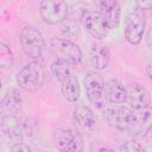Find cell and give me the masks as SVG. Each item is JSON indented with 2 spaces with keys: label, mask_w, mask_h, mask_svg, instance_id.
<instances>
[{
  "label": "cell",
  "mask_w": 152,
  "mask_h": 152,
  "mask_svg": "<svg viewBox=\"0 0 152 152\" xmlns=\"http://www.w3.org/2000/svg\"><path fill=\"white\" fill-rule=\"evenodd\" d=\"M45 78V71L43 65L38 61L28 62L15 77L17 84L25 91H37L42 88Z\"/></svg>",
  "instance_id": "1"
},
{
  "label": "cell",
  "mask_w": 152,
  "mask_h": 152,
  "mask_svg": "<svg viewBox=\"0 0 152 152\" xmlns=\"http://www.w3.org/2000/svg\"><path fill=\"white\" fill-rule=\"evenodd\" d=\"M103 120L107 125L119 131H132L134 126V112L122 104H113L103 110Z\"/></svg>",
  "instance_id": "2"
},
{
  "label": "cell",
  "mask_w": 152,
  "mask_h": 152,
  "mask_svg": "<svg viewBox=\"0 0 152 152\" xmlns=\"http://www.w3.org/2000/svg\"><path fill=\"white\" fill-rule=\"evenodd\" d=\"M50 50L57 61L69 65H76L82 61V51L76 43L65 38H53L50 43Z\"/></svg>",
  "instance_id": "3"
},
{
  "label": "cell",
  "mask_w": 152,
  "mask_h": 152,
  "mask_svg": "<svg viewBox=\"0 0 152 152\" xmlns=\"http://www.w3.org/2000/svg\"><path fill=\"white\" fill-rule=\"evenodd\" d=\"M19 40L24 53L37 61L42 57L44 51V39L40 31L33 26H25L21 28Z\"/></svg>",
  "instance_id": "4"
},
{
  "label": "cell",
  "mask_w": 152,
  "mask_h": 152,
  "mask_svg": "<svg viewBox=\"0 0 152 152\" xmlns=\"http://www.w3.org/2000/svg\"><path fill=\"white\" fill-rule=\"evenodd\" d=\"M146 28V19L145 15L139 11L131 12L125 20L124 26V36L127 43L131 45H138L145 34Z\"/></svg>",
  "instance_id": "5"
},
{
  "label": "cell",
  "mask_w": 152,
  "mask_h": 152,
  "mask_svg": "<svg viewBox=\"0 0 152 152\" xmlns=\"http://www.w3.org/2000/svg\"><path fill=\"white\" fill-rule=\"evenodd\" d=\"M55 144L61 152H83L84 141L72 128H59L55 132Z\"/></svg>",
  "instance_id": "6"
},
{
  "label": "cell",
  "mask_w": 152,
  "mask_h": 152,
  "mask_svg": "<svg viewBox=\"0 0 152 152\" xmlns=\"http://www.w3.org/2000/svg\"><path fill=\"white\" fill-rule=\"evenodd\" d=\"M39 13L48 24H59L66 19L69 5L63 0H45L39 4Z\"/></svg>",
  "instance_id": "7"
},
{
  "label": "cell",
  "mask_w": 152,
  "mask_h": 152,
  "mask_svg": "<svg viewBox=\"0 0 152 152\" xmlns=\"http://www.w3.org/2000/svg\"><path fill=\"white\" fill-rule=\"evenodd\" d=\"M83 87L88 100L91 103L100 104L103 97L104 80L102 75L97 71H89L83 77Z\"/></svg>",
  "instance_id": "8"
},
{
  "label": "cell",
  "mask_w": 152,
  "mask_h": 152,
  "mask_svg": "<svg viewBox=\"0 0 152 152\" xmlns=\"http://www.w3.org/2000/svg\"><path fill=\"white\" fill-rule=\"evenodd\" d=\"M99 6V14L104 23L107 30H114L119 26L120 18H121V8L119 2L114 0H103L97 2Z\"/></svg>",
  "instance_id": "9"
},
{
  "label": "cell",
  "mask_w": 152,
  "mask_h": 152,
  "mask_svg": "<svg viewBox=\"0 0 152 152\" xmlns=\"http://www.w3.org/2000/svg\"><path fill=\"white\" fill-rule=\"evenodd\" d=\"M127 89L126 101L129 103L132 110H144L150 109L151 106V97L150 93L146 88L140 84H131Z\"/></svg>",
  "instance_id": "10"
},
{
  "label": "cell",
  "mask_w": 152,
  "mask_h": 152,
  "mask_svg": "<svg viewBox=\"0 0 152 152\" xmlns=\"http://www.w3.org/2000/svg\"><path fill=\"white\" fill-rule=\"evenodd\" d=\"M0 128L4 137L8 141L15 144L23 140V137H24L23 125H21V121L14 114L4 115L0 121Z\"/></svg>",
  "instance_id": "11"
},
{
  "label": "cell",
  "mask_w": 152,
  "mask_h": 152,
  "mask_svg": "<svg viewBox=\"0 0 152 152\" xmlns=\"http://www.w3.org/2000/svg\"><path fill=\"white\" fill-rule=\"evenodd\" d=\"M82 19L88 33L91 37L96 39H102L107 36L108 30L97 11H84L82 14Z\"/></svg>",
  "instance_id": "12"
},
{
  "label": "cell",
  "mask_w": 152,
  "mask_h": 152,
  "mask_svg": "<svg viewBox=\"0 0 152 152\" xmlns=\"http://www.w3.org/2000/svg\"><path fill=\"white\" fill-rule=\"evenodd\" d=\"M103 96L104 99L113 104H121L126 102L127 89L126 87L118 80H109L104 82L103 87Z\"/></svg>",
  "instance_id": "13"
},
{
  "label": "cell",
  "mask_w": 152,
  "mask_h": 152,
  "mask_svg": "<svg viewBox=\"0 0 152 152\" xmlns=\"http://www.w3.org/2000/svg\"><path fill=\"white\" fill-rule=\"evenodd\" d=\"M89 61L95 70H103L108 66L110 61V51L104 44L95 43L89 51Z\"/></svg>",
  "instance_id": "14"
},
{
  "label": "cell",
  "mask_w": 152,
  "mask_h": 152,
  "mask_svg": "<svg viewBox=\"0 0 152 152\" xmlns=\"http://www.w3.org/2000/svg\"><path fill=\"white\" fill-rule=\"evenodd\" d=\"M61 91L68 102L70 103L77 102L81 95V87H80V83L76 76L70 75L68 78L61 82Z\"/></svg>",
  "instance_id": "15"
},
{
  "label": "cell",
  "mask_w": 152,
  "mask_h": 152,
  "mask_svg": "<svg viewBox=\"0 0 152 152\" xmlns=\"http://www.w3.org/2000/svg\"><path fill=\"white\" fill-rule=\"evenodd\" d=\"M74 119L78 126L83 129H91L96 124V118L94 112L84 104H78L74 109Z\"/></svg>",
  "instance_id": "16"
},
{
  "label": "cell",
  "mask_w": 152,
  "mask_h": 152,
  "mask_svg": "<svg viewBox=\"0 0 152 152\" xmlns=\"http://www.w3.org/2000/svg\"><path fill=\"white\" fill-rule=\"evenodd\" d=\"M1 104L5 110L10 112V114L15 115V113H18L23 106V96H21V93L19 91V89L10 88L6 91V94L1 101Z\"/></svg>",
  "instance_id": "17"
},
{
  "label": "cell",
  "mask_w": 152,
  "mask_h": 152,
  "mask_svg": "<svg viewBox=\"0 0 152 152\" xmlns=\"http://www.w3.org/2000/svg\"><path fill=\"white\" fill-rule=\"evenodd\" d=\"M51 74L53 75V77L59 81V82H63L65 78H68L71 74V69H70V65L64 63V62H61V61H53L51 63Z\"/></svg>",
  "instance_id": "18"
},
{
  "label": "cell",
  "mask_w": 152,
  "mask_h": 152,
  "mask_svg": "<svg viewBox=\"0 0 152 152\" xmlns=\"http://www.w3.org/2000/svg\"><path fill=\"white\" fill-rule=\"evenodd\" d=\"M14 63V55L11 48L0 40V68H11Z\"/></svg>",
  "instance_id": "19"
},
{
  "label": "cell",
  "mask_w": 152,
  "mask_h": 152,
  "mask_svg": "<svg viewBox=\"0 0 152 152\" xmlns=\"http://www.w3.org/2000/svg\"><path fill=\"white\" fill-rule=\"evenodd\" d=\"M61 31L65 36V39H69V40L80 36V26L74 20H66V21L64 20Z\"/></svg>",
  "instance_id": "20"
},
{
  "label": "cell",
  "mask_w": 152,
  "mask_h": 152,
  "mask_svg": "<svg viewBox=\"0 0 152 152\" xmlns=\"http://www.w3.org/2000/svg\"><path fill=\"white\" fill-rule=\"evenodd\" d=\"M119 152H145V148L135 140H127L120 146Z\"/></svg>",
  "instance_id": "21"
},
{
  "label": "cell",
  "mask_w": 152,
  "mask_h": 152,
  "mask_svg": "<svg viewBox=\"0 0 152 152\" xmlns=\"http://www.w3.org/2000/svg\"><path fill=\"white\" fill-rule=\"evenodd\" d=\"M8 152H33V150L25 142H15L12 144V146L10 147Z\"/></svg>",
  "instance_id": "22"
},
{
  "label": "cell",
  "mask_w": 152,
  "mask_h": 152,
  "mask_svg": "<svg viewBox=\"0 0 152 152\" xmlns=\"http://www.w3.org/2000/svg\"><path fill=\"white\" fill-rule=\"evenodd\" d=\"M135 5H137V7H138L137 11H139V12L148 11V10H151V7H152V1H151V0H146V1H137Z\"/></svg>",
  "instance_id": "23"
},
{
  "label": "cell",
  "mask_w": 152,
  "mask_h": 152,
  "mask_svg": "<svg viewBox=\"0 0 152 152\" xmlns=\"http://www.w3.org/2000/svg\"><path fill=\"white\" fill-rule=\"evenodd\" d=\"M91 152H115L112 147H109L108 145H103V144H96L93 145Z\"/></svg>",
  "instance_id": "24"
},
{
  "label": "cell",
  "mask_w": 152,
  "mask_h": 152,
  "mask_svg": "<svg viewBox=\"0 0 152 152\" xmlns=\"http://www.w3.org/2000/svg\"><path fill=\"white\" fill-rule=\"evenodd\" d=\"M146 75H147V78L151 80V63L146 65Z\"/></svg>",
  "instance_id": "25"
},
{
  "label": "cell",
  "mask_w": 152,
  "mask_h": 152,
  "mask_svg": "<svg viewBox=\"0 0 152 152\" xmlns=\"http://www.w3.org/2000/svg\"><path fill=\"white\" fill-rule=\"evenodd\" d=\"M1 87H2V81H1V78H0V90H1Z\"/></svg>",
  "instance_id": "26"
}]
</instances>
